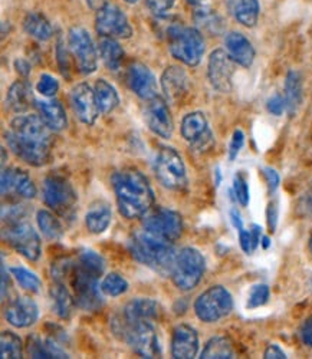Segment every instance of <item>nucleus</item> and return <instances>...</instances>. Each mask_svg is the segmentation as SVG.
<instances>
[{
  "mask_svg": "<svg viewBox=\"0 0 312 359\" xmlns=\"http://www.w3.org/2000/svg\"><path fill=\"white\" fill-rule=\"evenodd\" d=\"M35 107L38 109L39 116L44 119V123L52 130V131H62L67 128L68 119L64 107L60 105L56 100H44V101H35Z\"/></svg>",
  "mask_w": 312,
  "mask_h": 359,
  "instance_id": "obj_29",
  "label": "nucleus"
},
{
  "mask_svg": "<svg viewBox=\"0 0 312 359\" xmlns=\"http://www.w3.org/2000/svg\"><path fill=\"white\" fill-rule=\"evenodd\" d=\"M56 57H58V65H59V69H60L62 75L68 76V75H70V59H68V52H67V49L64 48V43H62L60 41L58 42V46H56Z\"/></svg>",
  "mask_w": 312,
  "mask_h": 359,
  "instance_id": "obj_47",
  "label": "nucleus"
},
{
  "mask_svg": "<svg viewBox=\"0 0 312 359\" xmlns=\"http://www.w3.org/2000/svg\"><path fill=\"white\" fill-rule=\"evenodd\" d=\"M67 278H70L71 280L72 294L79 309L86 312H96L103 306L104 293L101 289V283L98 282V276L85 271L79 263H74Z\"/></svg>",
  "mask_w": 312,
  "mask_h": 359,
  "instance_id": "obj_7",
  "label": "nucleus"
},
{
  "mask_svg": "<svg viewBox=\"0 0 312 359\" xmlns=\"http://www.w3.org/2000/svg\"><path fill=\"white\" fill-rule=\"evenodd\" d=\"M233 193L236 196V200L240 203V205L246 207L251 200V191H249V184L246 182V177L243 174H236L233 178Z\"/></svg>",
  "mask_w": 312,
  "mask_h": 359,
  "instance_id": "obj_44",
  "label": "nucleus"
},
{
  "mask_svg": "<svg viewBox=\"0 0 312 359\" xmlns=\"http://www.w3.org/2000/svg\"><path fill=\"white\" fill-rule=\"evenodd\" d=\"M229 12L243 26L252 27L258 23L259 2L258 0H228Z\"/></svg>",
  "mask_w": 312,
  "mask_h": 359,
  "instance_id": "obj_30",
  "label": "nucleus"
},
{
  "mask_svg": "<svg viewBox=\"0 0 312 359\" xmlns=\"http://www.w3.org/2000/svg\"><path fill=\"white\" fill-rule=\"evenodd\" d=\"M266 217H268V227L271 233H275L276 224H278V207L275 203H269L268 210H266Z\"/></svg>",
  "mask_w": 312,
  "mask_h": 359,
  "instance_id": "obj_53",
  "label": "nucleus"
},
{
  "mask_svg": "<svg viewBox=\"0 0 312 359\" xmlns=\"http://www.w3.org/2000/svg\"><path fill=\"white\" fill-rule=\"evenodd\" d=\"M202 359H232L235 351L226 337H213L200 353Z\"/></svg>",
  "mask_w": 312,
  "mask_h": 359,
  "instance_id": "obj_36",
  "label": "nucleus"
},
{
  "mask_svg": "<svg viewBox=\"0 0 312 359\" xmlns=\"http://www.w3.org/2000/svg\"><path fill=\"white\" fill-rule=\"evenodd\" d=\"M301 339L306 346L312 348V316L308 318L301 327Z\"/></svg>",
  "mask_w": 312,
  "mask_h": 359,
  "instance_id": "obj_52",
  "label": "nucleus"
},
{
  "mask_svg": "<svg viewBox=\"0 0 312 359\" xmlns=\"http://www.w3.org/2000/svg\"><path fill=\"white\" fill-rule=\"evenodd\" d=\"M0 189H2V196H11L15 194L19 198L32 200L37 197L38 190L30 180L29 174L20 168H4L2 171V182H0Z\"/></svg>",
  "mask_w": 312,
  "mask_h": 359,
  "instance_id": "obj_20",
  "label": "nucleus"
},
{
  "mask_svg": "<svg viewBox=\"0 0 312 359\" xmlns=\"http://www.w3.org/2000/svg\"><path fill=\"white\" fill-rule=\"evenodd\" d=\"M126 81L131 91L141 100L150 101L157 97V79L141 62H133L127 68Z\"/></svg>",
  "mask_w": 312,
  "mask_h": 359,
  "instance_id": "obj_19",
  "label": "nucleus"
},
{
  "mask_svg": "<svg viewBox=\"0 0 312 359\" xmlns=\"http://www.w3.org/2000/svg\"><path fill=\"white\" fill-rule=\"evenodd\" d=\"M15 69L23 78H26L30 74V65H29L27 61H25V59H16V61H15Z\"/></svg>",
  "mask_w": 312,
  "mask_h": 359,
  "instance_id": "obj_56",
  "label": "nucleus"
},
{
  "mask_svg": "<svg viewBox=\"0 0 312 359\" xmlns=\"http://www.w3.org/2000/svg\"><path fill=\"white\" fill-rule=\"evenodd\" d=\"M11 275L15 278V280L19 283V286L30 293H38L42 289V282L38 278L37 273L27 271V269L22 266H12L9 269Z\"/></svg>",
  "mask_w": 312,
  "mask_h": 359,
  "instance_id": "obj_38",
  "label": "nucleus"
},
{
  "mask_svg": "<svg viewBox=\"0 0 312 359\" xmlns=\"http://www.w3.org/2000/svg\"><path fill=\"white\" fill-rule=\"evenodd\" d=\"M96 29L101 38L129 39L133 35V27L126 13L111 4L97 12Z\"/></svg>",
  "mask_w": 312,
  "mask_h": 359,
  "instance_id": "obj_14",
  "label": "nucleus"
},
{
  "mask_svg": "<svg viewBox=\"0 0 312 359\" xmlns=\"http://www.w3.org/2000/svg\"><path fill=\"white\" fill-rule=\"evenodd\" d=\"M265 359H285L287 353L280 349L278 345H269L265 351Z\"/></svg>",
  "mask_w": 312,
  "mask_h": 359,
  "instance_id": "obj_55",
  "label": "nucleus"
},
{
  "mask_svg": "<svg viewBox=\"0 0 312 359\" xmlns=\"http://www.w3.org/2000/svg\"><path fill=\"white\" fill-rule=\"evenodd\" d=\"M112 222V210L107 201H93L85 215V226L92 234H103Z\"/></svg>",
  "mask_w": 312,
  "mask_h": 359,
  "instance_id": "obj_26",
  "label": "nucleus"
},
{
  "mask_svg": "<svg viewBox=\"0 0 312 359\" xmlns=\"http://www.w3.org/2000/svg\"><path fill=\"white\" fill-rule=\"evenodd\" d=\"M129 248L131 256L138 263L162 276H171L177 256L171 242L154 236L147 230H140L131 236Z\"/></svg>",
  "mask_w": 312,
  "mask_h": 359,
  "instance_id": "obj_3",
  "label": "nucleus"
},
{
  "mask_svg": "<svg viewBox=\"0 0 312 359\" xmlns=\"http://www.w3.org/2000/svg\"><path fill=\"white\" fill-rule=\"evenodd\" d=\"M189 4H192V5H200L202 0H189Z\"/></svg>",
  "mask_w": 312,
  "mask_h": 359,
  "instance_id": "obj_62",
  "label": "nucleus"
},
{
  "mask_svg": "<svg viewBox=\"0 0 312 359\" xmlns=\"http://www.w3.org/2000/svg\"><path fill=\"white\" fill-rule=\"evenodd\" d=\"M23 29L27 35L41 42L49 41L53 34L49 20L42 13H38V12H30L25 16Z\"/></svg>",
  "mask_w": 312,
  "mask_h": 359,
  "instance_id": "obj_32",
  "label": "nucleus"
},
{
  "mask_svg": "<svg viewBox=\"0 0 312 359\" xmlns=\"http://www.w3.org/2000/svg\"><path fill=\"white\" fill-rule=\"evenodd\" d=\"M195 22L197 23V26H200L203 31L216 34L221 31V18L217 16L213 11L210 9H199L195 13Z\"/></svg>",
  "mask_w": 312,
  "mask_h": 359,
  "instance_id": "obj_42",
  "label": "nucleus"
},
{
  "mask_svg": "<svg viewBox=\"0 0 312 359\" xmlns=\"http://www.w3.org/2000/svg\"><path fill=\"white\" fill-rule=\"evenodd\" d=\"M154 174L160 184L173 191H181L187 187V171L181 156L174 148L163 145L154 158Z\"/></svg>",
  "mask_w": 312,
  "mask_h": 359,
  "instance_id": "obj_8",
  "label": "nucleus"
},
{
  "mask_svg": "<svg viewBox=\"0 0 312 359\" xmlns=\"http://www.w3.org/2000/svg\"><path fill=\"white\" fill-rule=\"evenodd\" d=\"M143 227L148 233L162 237L167 242H176L183 233V219L181 215L166 207L151 208L144 216Z\"/></svg>",
  "mask_w": 312,
  "mask_h": 359,
  "instance_id": "obj_12",
  "label": "nucleus"
},
{
  "mask_svg": "<svg viewBox=\"0 0 312 359\" xmlns=\"http://www.w3.org/2000/svg\"><path fill=\"white\" fill-rule=\"evenodd\" d=\"M44 203L62 217L72 219L77 210L78 194L64 175L51 174L42 184Z\"/></svg>",
  "mask_w": 312,
  "mask_h": 359,
  "instance_id": "obj_6",
  "label": "nucleus"
},
{
  "mask_svg": "<svg viewBox=\"0 0 312 359\" xmlns=\"http://www.w3.org/2000/svg\"><path fill=\"white\" fill-rule=\"evenodd\" d=\"M37 89L41 95H44L46 98H52L58 93L59 82L52 75L44 74V75H41V78L37 83Z\"/></svg>",
  "mask_w": 312,
  "mask_h": 359,
  "instance_id": "obj_45",
  "label": "nucleus"
},
{
  "mask_svg": "<svg viewBox=\"0 0 312 359\" xmlns=\"http://www.w3.org/2000/svg\"><path fill=\"white\" fill-rule=\"evenodd\" d=\"M206 262L203 255L195 248H184L176 256L171 280L178 290H193L200 283Z\"/></svg>",
  "mask_w": 312,
  "mask_h": 359,
  "instance_id": "obj_9",
  "label": "nucleus"
},
{
  "mask_svg": "<svg viewBox=\"0 0 312 359\" xmlns=\"http://www.w3.org/2000/svg\"><path fill=\"white\" fill-rule=\"evenodd\" d=\"M32 101V86L26 81H16L15 83H12L6 97V105L11 111L18 114L25 112L30 107V102Z\"/></svg>",
  "mask_w": 312,
  "mask_h": 359,
  "instance_id": "obj_31",
  "label": "nucleus"
},
{
  "mask_svg": "<svg viewBox=\"0 0 312 359\" xmlns=\"http://www.w3.org/2000/svg\"><path fill=\"white\" fill-rule=\"evenodd\" d=\"M70 100H71V107L74 109V114L81 123L86 126L96 124L101 111L97 102L96 91H93L88 83L81 82L75 85L71 91Z\"/></svg>",
  "mask_w": 312,
  "mask_h": 359,
  "instance_id": "obj_17",
  "label": "nucleus"
},
{
  "mask_svg": "<svg viewBox=\"0 0 312 359\" xmlns=\"http://www.w3.org/2000/svg\"><path fill=\"white\" fill-rule=\"evenodd\" d=\"M88 6L92 9V11H101L104 9L107 5H110V0H86Z\"/></svg>",
  "mask_w": 312,
  "mask_h": 359,
  "instance_id": "obj_59",
  "label": "nucleus"
},
{
  "mask_svg": "<svg viewBox=\"0 0 312 359\" xmlns=\"http://www.w3.org/2000/svg\"><path fill=\"white\" fill-rule=\"evenodd\" d=\"M4 238L19 255L30 262H37L42 255V242L37 230L25 220L5 223Z\"/></svg>",
  "mask_w": 312,
  "mask_h": 359,
  "instance_id": "obj_11",
  "label": "nucleus"
},
{
  "mask_svg": "<svg viewBox=\"0 0 312 359\" xmlns=\"http://www.w3.org/2000/svg\"><path fill=\"white\" fill-rule=\"evenodd\" d=\"M118 212L129 220L144 217L154 204V191L147 177L136 168H124L112 174Z\"/></svg>",
  "mask_w": 312,
  "mask_h": 359,
  "instance_id": "obj_2",
  "label": "nucleus"
},
{
  "mask_svg": "<svg viewBox=\"0 0 312 359\" xmlns=\"http://www.w3.org/2000/svg\"><path fill=\"white\" fill-rule=\"evenodd\" d=\"M308 246H309V250H311V255H312V233L309 236V242H308Z\"/></svg>",
  "mask_w": 312,
  "mask_h": 359,
  "instance_id": "obj_61",
  "label": "nucleus"
},
{
  "mask_svg": "<svg viewBox=\"0 0 312 359\" xmlns=\"http://www.w3.org/2000/svg\"><path fill=\"white\" fill-rule=\"evenodd\" d=\"M163 93L170 104L178 105L190 93V78L180 67H169L162 75Z\"/></svg>",
  "mask_w": 312,
  "mask_h": 359,
  "instance_id": "obj_21",
  "label": "nucleus"
},
{
  "mask_svg": "<svg viewBox=\"0 0 312 359\" xmlns=\"http://www.w3.org/2000/svg\"><path fill=\"white\" fill-rule=\"evenodd\" d=\"M235 61L223 49H216L209 56L207 76L216 91L228 94L232 91Z\"/></svg>",
  "mask_w": 312,
  "mask_h": 359,
  "instance_id": "obj_15",
  "label": "nucleus"
},
{
  "mask_svg": "<svg viewBox=\"0 0 312 359\" xmlns=\"http://www.w3.org/2000/svg\"><path fill=\"white\" fill-rule=\"evenodd\" d=\"M262 172H264V177H265L266 183H268V191H269V194H273V193L276 191L278 186H279V182H280L279 174H278L273 168H271V167L264 168Z\"/></svg>",
  "mask_w": 312,
  "mask_h": 359,
  "instance_id": "obj_51",
  "label": "nucleus"
},
{
  "mask_svg": "<svg viewBox=\"0 0 312 359\" xmlns=\"http://www.w3.org/2000/svg\"><path fill=\"white\" fill-rule=\"evenodd\" d=\"M169 49L173 57L187 67H197L204 53V39L200 31L173 23L167 29Z\"/></svg>",
  "mask_w": 312,
  "mask_h": 359,
  "instance_id": "obj_5",
  "label": "nucleus"
},
{
  "mask_svg": "<svg viewBox=\"0 0 312 359\" xmlns=\"http://www.w3.org/2000/svg\"><path fill=\"white\" fill-rule=\"evenodd\" d=\"M9 276H8V272H6V266L5 263L2 264V299L5 301V299L8 297V293H9Z\"/></svg>",
  "mask_w": 312,
  "mask_h": 359,
  "instance_id": "obj_57",
  "label": "nucleus"
},
{
  "mask_svg": "<svg viewBox=\"0 0 312 359\" xmlns=\"http://www.w3.org/2000/svg\"><path fill=\"white\" fill-rule=\"evenodd\" d=\"M100 55L104 65L110 71H118L122 65V59H124V50L121 45L115 41V38H101L100 39Z\"/></svg>",
  "mask_w": 312,
  "mask_h": 359,
  "instance_id": "obj_33",
  "label": "nucleus"
},
{
  "mask_svg": "<svg viewBox=\"0 0 312 359\" xmlns=\"http://www.w3.org/2000/svg\"><path fill=\"white\" fill-rule=\"evenodd\" d=\"M266 108H268V111H269L272 115H276V116L282 115L284 111L287 109L285 98H284L282 95H279V94L271 97V98L268 100V102H266Z\"/></svg>",
  "mask_w": 312,
  "mask_h": 359,
  "instance_id": "obj_48",
  "label": "nucleus"
},
{
  "mask_svg": "<svg viewBox=\"0 0 312 359\" xmlns=\"http://www.w3.org/2000/svg\"><path fill=\"white\" fill-rule=\"evenodd\" d=\"M68 45L81 74L91 75L97 71V67H98L97 49L86 29L81 26L71 27V31L68 34Z\"/></svg>",
  "mask_w": 312,
  "mask_h": 359,
  "instance_id": "obj_13",
  "label": "nucleus"
},
{
  "mask_svg": "<svg viewBox=\"0 0 312 359\" xmlns=\"http://www.w3.org/2000/svg\"><path fill=\"white\" fill-rule=\"evenodd\" d=\"M268 301H269V287H268V285L258 283V285H254L251 292H249L246 308L247 309H256V308H261V306L266 305Z\"/></svg>",
  "mask_w": 312,
  "mask_h": 359,
  "instance_id": "obj_43",
  "label": "nucleus"
},
{
  "mask_svg": "<svg viewBox=\"0 0 312 359\" xmlns=\"http://www.w3.org/2000/svg\"><path fill=\"white\" fill-rule=\"evenodd\" d=\"M111 326L114 334L141 358L151 359L160 356V342L154 322L130 320L119 313L112 319Z\"/></svg>",
  "mask_w": 312,
  "mask_h": 359,
  "instance_id": "obj_4",
  "label": "nucleus"
},
{
  "mask_svg": "<svg viewBox=\"0 0 312 359\" xmlns=\"http://www.w3.org/2000/svg\"><path fill=\"white\" fill-rule=\"evenodd\" d=\"M238 233H239V243H240L242 250H243L246 255H252V253L256 250V248H255V243H254V238H252L251 230L242 229V230H239Z\"/></svg>",
  "mask_w": 312,
  "mask_h": 359,
  "instance_id": "obj_49",
  "label": "nucleus"
},
{
  "mask_svg": "<svg viewBox=\"0 0 312 359\" xmlns=\"http://www.w3.org/2000/svg\"><path fill=\"white\" fill-rule=\"evenodd\" d=\"M22 353H23V345L20 338L11 331L2 332V335H0V358L20 359Z\"/></svg>",
  "mask_w": 312,
  "mask_h": 359,
  "instance_id": "obj_39",
  "label": "nucleus"
},
{
  "mask_svg": "<svg viewBox=\"0 0 312 359\" xmlns=\"http://www.w3.org/2000/svg\"><path fill=\"white\" fill-rule=\"evenodd\" d=\"M261 245H262V248H264V249H269V246H271V238H269L268 236H262V238H261Z\"/></svg>",
  "mask_w": 312,
  "mask_h": 359,
  "instance_id": "obj_60",
  "label": "nucleus"
},
{
  "mask_svg": "<svg viewBox=\"0 0 312 359\" xmlns=\"http://www.w3.org/2000/svg\"><path fill=\"white\" fill-rule=\"evenodd\" d=\"M49 294L52 301V311L55 312V315L60 319H70L77 306V302L74 294L70 292L65 283L60 280H53Z\"/></svg>",
  "mask_w": 312,
  "mask_h": 359,
  "instance_id": "obj_28",
  "label": "nucleus"
},
{
  "mask_svg": "<svg viewBox=\"0 0 312 359\" xmlns=\"http://www.w3.org/2000/svg\"><path fill=\"white\" fill-rule=\"evenodd\" d=\"M144 118L148 128L155 135H159L164 140H170L173 137L174 123H173L171 112L169 109L167 102L159 95L148 101L145 107Z\"/></svg>",
  "mask_w": 312,
  "mask_h": 359,
  "instance_id": "obj_18",
  "label": "nucleus"
},
{
  "mask_svg": "<svg viewBox=\"0 0 312 359\" xmlns=\"http://www.w3.org/2000/svg\"><path fill=\"white\" fill-rule=\"evenodd\" d=\"M93 91H96L97 102H98L100 111L103 114H110L118 107V104H119L118 93L108 81L98 79L96 82V88H93Z\"/></svg>",
  "mask_w": 312,
  "mask_h": 359,
  "instance_id": "obj_34",
  "label": "nucleus"
},
{
  "mask_svg": "<svg viewBox=\"0 0 312 359\" xmlns=\"http://www.w3.org/2000/svg\"><path fill=\"white\" fill-rule=\"evenodd\" d=\"M285 102L290 115H294L302 102V81L298 72L290 71L285 79Z\"/></svg>",
  "mask_w": 312,
  "mask_h": 359,
  "instance_id": "obj_35",
  "label": "nucleus"
},
{
  "mask_svg": "<svg viewBox=\"0 0 312 359\" xmlns=\"http://www.w3.org/2000/svg\"><path fill=\"white\" fill-rule=\"evenodd\" d=\"M301 205L304 208V212L309 216H312V182L309 183L308 189L305 190L302 200H301Z\"/></svg>",
  "mask_w": 312,
  "mask_h": 359,
  "instance_id": "obj_54",
  "label": "nucleus"
},
{
  "mask_svg": "<svg viewBox=\"0 0 312 359\" xmlns=\"http://www.w3.org/2000/svg\"><path fill=\"white\" fill-rule=\"evenodd\" d=\"M243 144H245V134L240 130H236L233 133V137H232L230 145H229V160L230 161H233L238 157Z\"/></svg>",
  "mask_w": 312,
  "mask_h": 359,
  "instance_id": "obj_50",
  "label": "nucleus"
},
{
  "mask_svg": "<svg viewBox=\"0 0 312 359\" xmlns=\"http://www.w3.org/2000/svg\"><path fill=\"white\" fill-rule=\"evenodd\" d=\"M160 305L154 299L137 297L124 306L121 315L130 320L155 322L160 318Z\"/></svg>",
  "mask_w": 312,
  "mask_h": 359,
  "instance_id": "obj_25",
  "label": "nucleus"
},
{
  "mask_svg": "<svg viewBox=\"0 0 312 359\" xmlns=\"http://www.w3.org/2000/svg\"><path fill=\"white\" fill-rule=\"evenodd\" d=\"M225 45L229 56L238 65L243 68L252 67L255 61V49L251 41H249L245 35L239 32H230L226 35Z\"/></svg>",
  "mask_w": 312,
  "mask_h": 359,
  "instance_id": "obj_24",
  "label": "nucleus"
},
{
  "mask_svg": "<svg viewBox=\"0 0 312 359\" xmlns=\"http://www.w3.org/2000/svg\"><path fill=\"white\" fill-rule=\"evenodd\" d=\"M39 318V309L34 299L19 296L5 308V319L15 327L23 329L32 326Z\"/></svg>",
  "mask_w": 312,
  "mask_h": 359,
  "instance_id": "obj_22",
  "label": "nucleus"
},
{
  "mask_svg": "<svg viewBox=\"0 0 312 359\" xmlns=\"http://www.w3.org/2000/svg\"><path fill=\"white\" fill-rule=\"evenodd\" d=\"M233 309V299L223 286H212L204 290L195 302L196 316L206 323H214L226 318Z\"/></svg>",
  "mask_w": 312,
  "mask_h": 359,
  "instance_id": "obj_10",
  "label": "nucleus"
},
{
  "mask_svg": "<svg viewBox=\"0 0 312 359\" xmlns=\"http://www.w3.org/2000/svg\"><path fill=\"white\" fill-rule=\"evenodd\" d=\"M78 263L88 271L89 273L96 275V276H101L104 273L105 269V262L103 259V256H100L97 252L93 250H82L79 257H78Z\"/></svg>",
  "mask_w": 312,
  "mask_h": 359,
  "instance_id": "obj_41",
  "label": "nucleus"
},
{
  "mask_svg": "<svg viewBox=\"0 0 312 359\" xmlns=\"http://www.w3.org/2000/svg\"><path fill=\"white\" fill-rule=\"evenodd\" d=\"M148 9L159 18H163L174 5V0H145Z\"/></svg>",
  "mask_w": 312,
  "mask_h": 359,
  "instance_id": "obj_46",
  "label": "nucleus"
},
{
  "mask_svg": "<svg viewBox=\"0 0 312 359\" xmlns=\"http://www.w3.org/2000/svg\"><path fill=\"white\" fill-rule=\"evenodd\" d=\"M37 223L41 230V233L48 238V241H58L64 234V227L59 219L48 212V210H39L37 213Z\"/></svg>",
  "mask_w": 312,
  "mask_h": 359,
  "instance_id": "obj_37",
  "label": "nucleus"
},
{
  "mask_svg": "<svg viewBox=\"0 0 312 359\" xmlns=\"http://www.w3.org/2000/svg\"><path fill=\"white\" fill-rule=\"evenodd\" d=\"M199 352L197 331L186 323L174 327L171 337V356L176 359H193Z\"/></svg>",
  "mask_w": 312,
  "mask_h": 359,
  "instance_id": "obj_23",
  "label": "nucleus"
},
{
  "mask_svg": "<svg viewBox=\"0 0 312 359\" xmlns=\"http://www.w3.org/2000/svg\"><path fill=\"white\" fill-rule=\"evenodd\" d=\"M52 130L39 115H19L5 134L9 148L16 157L32 167H42L51 158Z\"/></svg>",
  "mask_w": 312,
  "mask_h": 359,
  "instance_id": "obj_1",
  "label": "nucleus"
},
{
  "mask_svg": "<svg viewBox=\"0 0 312 359\" xmlns=\"http://www.w3.org/2000/svg\"><path fill=\"white\" fill-rule=\"evenodd\" d=\"M230 220H232V224L235 226V229L239 231V230H242V229H245L243 227V222H242V216H240V213L236 210V208H232L230 210Z\"/></svg>",
  "mask_w": 312,
  "mask_h": 359,
  "instance_id": "obj_58",
  "label": "nucleus"
},
{
  "mask_svg": "<svg viewBox=\"0 0 312 359\" xmlns=\"http://www.w3.org/2000/svg\"><path fill=\"white\" fill-rule=\"evenodd\" d=\"M126 2H127V4H137L138 0H126Z\"/></svg>",
  "mask_w": 312,
  "mask_h": 359,
  "instance_id": "obj_63",
  "label": "nucleus"
},
{
  "mask_svg": "<svg viewBox=\"0 0 312 359\" xmlns=\"http://www.w3.org/2000/svg\"><path fill=\"white\" fill-rule=\"evenodd\" d=\"M181 137L189 142L196 151H206L213 145V134L209 130L207 119L203 112L196 111L187 114L181 121Z\"/></svg>",
  "mask_w": 312,
  "mask_h": 359,
  "instance_id": "obj_16",
  "label": "nucleus"
},
{
  "mask_svg": "<svg viewBox=\"0 0 312 359\" xmlns=\"http://www.w3.org/2000/svg\"><path fill=\"white\" fill-rule=\"evenodd\" d=\"M101 289L105 296H111V297L121 296L129 290V282L122 275L117 272H111L103 279Z\"/></svg>",
  "mask_w": 312,
  "mask_h": 359,
  "instance_id": "obj_40",
  "label": "nucleus"
},
{
  "mask_svg": "<svg viewBox=\"0 0 312 359\" xmlns=\"http://www.w3.org/2000/svg\"><path fill=\"white\" fill-rule=\"evenodd\" d=\"M27 353L35 359H62L70 358V355L56 345L52 338H42L38 334H32L27 338Z\"/></svg>",
  "mask_w": 312,
  "mask_h": 359,
  "instance_id": "obj_27",
  "label": "nucleus"
}]
</instances>
